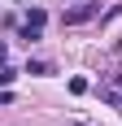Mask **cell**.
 <instances>
[{
	"mask_svg": "<svg viewBox=\"0 0 122 126\" xmlns=\"http://www.w3.org/2000/svg\"><path fill=\"white\" fill-rule=\"evenodd\" d=\"M100 17V0H83V4H70L61 13V26H83V22H96Z\"/></svg>",
	"mask_w": 122,
	"mask_h": 126,
	"instance_id": "1",
	"label": "cell"
},
{
	"mask_svg": "<svg viewBox=\"0 0 122 126\" xmlns=\"http://www.w3.org/2000/svg\"><path fill=\"white\" fill-rule=\"evenodd\" d=\"M26 74H52V65H48V61H39V57H35V61H26Z\"/></svg>",
	"mask_w": 122,
	"mask_h": 126,
	"instance_id": "2",
	"label": "cell"
},
{
	"mask_svg": "<svg viewBox=\"0 0 122 126\" xmlns=\"http://www.w3.org/2000/svg\"><path fill=\"white\" fill-rule=\"evenodd\" d=\"M13 78H18V70H9V65H0V87H9Z\"/></svg>",
	"mask_w": 122,
	"mask_h": 126,
	"instance_id": "3",
	"label": "cell"
},
{
	"mask_svg": "<svg viewBox=\"0 0 122 126\" xmlns=\"http://www.w3.org/2000/svg\"><path fill=\"white\" fill-rule=\"evenodd\" d=\"M87 91V78H70V96H83Z\"/></svg>",
	"mask_w": 122,
	"mask_h": 126,
	"instance_id": "4",
	"label": "cell"
},
{
	"mask_svg": "<svg viewBox=\"0 0 122 126\" xmlns=\"http://www.w3.org/2000/svg\"><path fill=\"white\" fill-rule=\"evenodd\" d=\"M113 17H122V0H118V4H113L109 13H100V22H113Z\"/></svg>",
	"mask_w": 122,
	"mask_h": 126,
	"instance_id": "5",
	"label": "cell"
},
{
	"mask_svg": "<svg viewBox=\"0 0 122 126\" xmlns=\"http://www.w3.org/2000/svg\"><path fill=\"white\" fill-rule=\"evenodd\" d=\"M0 104H13V96H9V91H0Z\"/></svg>",
	"mask_w": 122,
	"mask_h": 126,
	"instance_id": "6",
	"label": "cell"
},
{
	"mask_svg": "<svg viewBox=\"0 0 122 126\" xmlns=\"http://www.w3.org/2000/svg\"><path fill=\"white\" fill-rule=\"evenodd\" d=\"M113 87H118V91H122V70H118V74H113Z\"/></svg>",
	"mask_w": 122,
	"mask_h": 126,
	"instance_id": "7",
	"label": "cell"
},
{
	"mask_svg": "<svg viewBox=\"0 0 122 126\" xmlns=\"http://www.w3.org/2000/svg\"><path fill=\"white\" fill-rule=\"evenodd\" d=\"M4 57H9V48H4V44H0V65H4Z\"/></svg>",
	"mask_w": 122,
	"mask_h": 126,
	"instance_id": "8",
	"label": "cell"
},
{
	"mask_svg": "<svg viewBox=\"0 0 122 126\" xmlns=\"http://www.w3.org/2000/svg\"><path fill=\"white\" fill-rule=\"evenodd\" d=\"M74 126H83V122H74Z\"/></svg>",
	"mask_w": 122,
	"mask_h": 126,
	"instance_id": "9",
	"label": "cell"
}]
</instances>
